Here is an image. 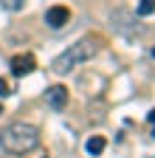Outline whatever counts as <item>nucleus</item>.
<instances>
[{"mask_svg": "<svg viewBox=\"0 0 155 158\" xmlns=\"http://www.w3.org/2000/svg\"><path fill=\"white\" fill-rule=\"evenodd\" d=\"M40 144V130L28 122H14L0 133V147L14 152V155H26Z\"/></svg>", "mask_w": 155, "mask_h": 158, "instance_id": "1", "label": "nucleus"}, {"mask_svg": "<svg viewBox=\"0 0 155 158\" xmlns=\"http://www.w3.org/2000/svg\"><path fill=\"white\" fill-rule=\"evenodd\" d=\"M96 51H99V43L96 40H79V43H73L68 51H62L59 56L54 59V73H68V71H73L76 65H82V62H90V59L96 56Z\"/></svg>", "mask_w": 155, "mask_h": 158, "instance_id": "2", "label": "nucleus"}, {"mask_svg": "<svg viewBox=\"0 0 155 158\" xmlns=\"http://www.w3.org/2000/svg\"><path fill=\"white\" fill-rule=\"evenodd\" d=\"M110 23H113L116 31L124 34V37H141V34H144V26H135V23H133V17H130L127 11H113Z\"/></svg>", "mask_w": 155, "mask_h": 158, "instance_id": "3", "label": "nucleus"}, {"mask_svg": "<svg viewBox=\"0 0 155 158\" xmlns=\"http://www.w3.org/2000/svg\"><path fill=\"white\" fill-rule=\"evenodd\" d=\"M45 102H48V107L51 110H65L68 107V88L65 85H51L48 90H45Z\"/></svg>", "mask_w": 155, "mask_h": 158, "instance_id": "4", "label": "nucleus"}, {"mask_svg": "<svg viewBox=\"0 0 155 158\" xmlns=\"http://www.w3.org/2000/svg\"><path fill=\"white\" fill-rule=\"evenodd\" d=\"M34 68H37V59L31 54H17V56H11V73L14 76H28Z\"/></svg>", "mask_w": 155, "mask_h": 158, "instance_id": "5", "label": "nucleus"}, {"mask_svg": "<svg viewBox=\"0 0 155 158\" xmlns=\"http://www.w3.org/2000/svg\"><path fill=\"white\" fill-rule=\"evenodd\" d=\"M68 20H71L68 6H51V9L45 11V23H48L51 28H62V26H68Z\"/></svg>", "mask_w": 155, "mask_h": 158, "instance_id": "6", "label": "nucleus"}, {"mask_svg": "<svg viewBox=\"0 0 155 158\" xmlns=\"http://www.w3.org/2000/svg\"><path fill=\"white\" fill-rule=\"evenodd\" d=\"M104 147H107V141H104L102 135H90L88 141H85V152H88V155H102Z\"/></svg>", "mask_w": 155, "mask_h": 158, "instance_id": "7", "label": "nucleus"}, {"mask_svg": "<svg viewBox=\"0 0 155 158\" xmlns=\"http://www.w3.org/2000/svg\"><path fill=\"white\" fill-rule=\"evenodd\" d=\"M28 0H0V6H3L6 11H23Z\"/></svg>", "mask_w": 155, "mask_h": 158, "instance_id": "8", "label": "nucleus"}, {"mask_svg": "<svg viewBox=\"0 0 155 158\" xmlns=\"http://www.w3.org/2000/svg\"><path fill=\"white\" fill-rule=\"evenodd\" d=\"M135 11H138V17H149V14L155 11V0H141Z\"/></svg>", "mask_w": 155, "mask_h": 158, "instance_id": "9", "label": "nucleus"}, {"mask_svg": "<svg viewBox=\"0 0 155 158\" xmlns=\"http://www.w3.org/2000/svg\"><path fill=\"white\" fill-rule=\"evenodd\" d=\"M0 96H11V90H9V82H6V79H0Z\"/></svg>", "mask_w": 155, "mask_h": 158, "instance_id": "10", "label": "nucleus"}, {"mask_svg": "<svg viewBox=\"0 0 155 158\" xmlns=\"http://www.w3.org/2000/svg\"><path fill=\"white\" fill-rule=\"evenodd\" d=\"M147 122H149V124H155V107H152V110L147 113Z\"/></svg>", "mask_w": 155, "mask_h": 158, "instance_id": "11", "label": "nucleus"}, {"mask_svg": "<svg viewBox=\"0 0 155 158\" xmlns=\"http://www.w3.org/2000/svg\"><path fill=\"white\" fill-rule=\"evenodd\" d=\"M152 138H155V124H152Z\"/></svg>", "mask_w": 155, "mask_h": 158, "instance_id": "12", "label": "nucleus"}, {"mask_svg": "<svg viewBox=\"0 0 155 158\" xmlns=\"http://www.w3.org/2000/svg\"><path fill=\"white\" fill-rule=\"evenodd\" d=\"M152 59H155V48H152Z\"/></svg>", "mask_w": 155, "mask_h": 158, "instance_id": "13", "label": "nucleus"}, {"mask_svg": "<svg viewBox=\"0 0 155 158\" xmlns=\"http://www.w3.org/2000/svg\"><path fill=\"white\" fill-rule=\"evenodd\" d=\"M0 113H3V105H0Z\"/></svg>", "mask_w": 155, "mask_h": 158, "instance_id": "14", "label": "nucleus"}]
</instances>
